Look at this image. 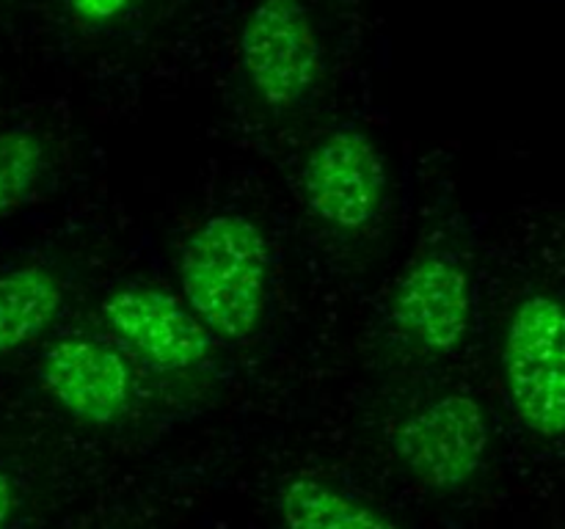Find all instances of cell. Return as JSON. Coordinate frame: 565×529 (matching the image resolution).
I'll return each mask as SVG.
<instances>
[{"instance_id": "9", "label": "cell", "mask_w": 565, "mask_h": 529, "mask_svg": "<svg viewBox=\"0 0 565 529\" xmlns=\"http://www.w3.org/2000/svg\"><path fill=\"white\" fill-rule=\"evenodd\" d=\"M64 309V284L44 264H17L0 273V358L44 334Z\"/></svg>"}, {"instance_id": "10", "label": "cell", "mask_w": 565, "mask_h": 529, "mask_svg": "<svg viewBox=\"0 0 565 529\" xmlns=\"http://www.w3.org/2000/svg\"><path fill=\"white\" fill-rule=\"evenodd\" d=\"M285 529H403L386 512L320 477H290L276 494Z\"/></svg>"}, {"instance_id": "4", "label": "cell", "mask_w": 565, "mask_h": 529, "mask_svg": "<svg viewBox=\"0 0 565 529\" xmlns=\"http://www.w3.org/2000/svg\"><path fill=\"white\" fill-rule=\"evenodd\" d=\"M241 64L268 108H292L323 72L318 31L301 0H257L241 28Z\"/></svg>"}, {"instance_id": "3", "label": "cell", "mask_w": 565, "mask_h": 529, "mask_svg": "<svg viewBox=\"0 0 565 529\" xmlns=\"http://www.w3.org/2000/svg\"><path fill=\"white\" fill-rule=\"evenodd\" d=\"M397 461L419 485L452 494L486 466L491 428L486 408L463 391H447L414 408L392 435Z\"/></svg>"}, {"instance_id": "12", "label": "cell", "mask_w": 565, "mask_h": 529, "mask_svg": "<svg viewBox=\"0 0 565 529\" xmlns=\"http://www.w3.org/2000/svg\"><path fill=\"white\" fill-rule=\"evenodd\" d=\"M136 0H66L70 14L83 28H103L119 20Z\"/></svg>"}, {"instance_id": "6", "label": "cell", "mask_w": 565, "mask_h": 529, "mask_svg": "<svg viewBox=\"0 0 565 529\" xmlns=\"http://www.w3.org/2000/svg\"><path fill=\"white\" fill-rule=\"evenodd\" d=\"M103 317L116 339L147 367L185 373L210 356L213 334L185 301L158 287H121L103 303Z\"/></svg>"}, {"instance_id": "1", "label": "cell", "mask_w": 565, "mask_h": 529, "mask_svg": "<svg viewBox=\"0 0 565 529\" xmlns=\"http://www.w3.org/2000/svg\"><path fill=\"white\" fill-rule=\"evenodd\" d=\"M180 284L185 306L213 339H252L268 306V237L246 215H213L182 246Z\"/></svg>"}, {"instance_id": "8", "label": "cell", "mask_w": 565, "mask_h": 529, "mask_svg": "<svg viewBox=\"0 0 565 529\" xmlns=\"http://www.w3.org/2000/svg\"><path fill=\"white\" fill-rule=\"evenodd\" d=\"M392 320L406 339L430 353H452L472 325V281L450 253L408 264L392 295Z\"/></svg>"}, {"instance_id": "11", "label": "cell", "mask_w": 565, "mask_h": 529, "mask_svg": "<svg viewBox=\"0 0 565 529\" xmlns=\"http://www.w3.org/2000/svg\"><path fill=\"white\" fill-rule=\"evenodd\" d=\"M47 165V149L33 130H0V218L20 207L39 185Z\"/></svg>"}, {"instance_id": "13", "label": "cell", "mask_w": 565, "mask_h": 529, "mask_svg": "<svg viewBox=\"0 0 565 529\" xmlns=\"http://www.w3.org/2000/svg\"><path fill=\"white\" fill-rule=\"evenodd\" d=\"M14 507H17V488H14V479L0 468V529H6V523L11 521L14 516Z\"/></svg>"}, {"instance_id": "5", "label": "cell", "mask_w": 565, "mask_h": 529, "mask_svg": "<svg viewBox=\"0 0 565 529\" xmlns=\"http://www.w3.org/2000/svg\"><path fill=\"white\" fill-rule=\"evenodd\" d=\"M301 185L307 207L326 226L362 231L379 218L386 196V163L367 132L337 127L303 160Z\"/></svg>"}, {"instance_id": "7", "label": "cell", "mask_w": 565, "mask_h": 529, "mask_svg": "<svg viewBox=\"0 0 565 529\" xmlns=\"http://www.w3.org/2000/svg\"><path fill=\"white\" fill-rule=\"evenodd\" d=\"M39 384L72 419L94 428L114 424L132 397L125 353L86 334L58 336L39 361Z\"/></svg>"}, {"instance_id": "2", "label": "cell", "mask_w": 565, "mask_h": 529, "mask_svg": "<svg viewBox=\"0 0 565 529\" xmlns=\"http://www.w3.org/2000/svg\"><path fill=\"white\" fill-rule=\"evenodd\" d=\"M500 367L519 422L539 439H565V306L557 298L530 292L516 303Z\"/></svg>"}]
</instances>
